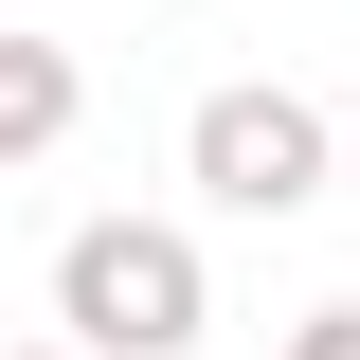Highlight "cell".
<instances>
[{
	"label": "cell",
	"mask_w": 360,
	"mask_h": 360,
	"mask_svg": "<svg viewBox=\"0 0 360 360\" xmlns=\"http://www.w3.org/2000/svg\"><path fill=\"white\" fill-rule=\"evenodd\" d=\"M217 324V270L180 217H72L54 234V342L72 360H180Z\"/></svg>",
	"instance_id": "cell-1"
},
{
	"label": "cell",
	"mask_w": 360,
	"mask_h": 360,
	"mask_svg": "<svg viewBox=\"0 0 360 360\" xmlns=\"http://www.w3.org/2000/svg\"><path fill=\"white\" fill-rule=\"evenodd\" d=\"M180 180H198L217 217H307V198H342V127H324L288 72H234V90H198Z\"/></svg>",
	"instance_id": "cell-2"
},
{
	"label": "cell",
	"mask_w": 360,
	"mask_h": 360,
	"mask_svg": "<svg viewBox=\"0 0 360 360\" xmlns=\"http://www.w3.org/2000/svg\"><path fill=\"white\" fill-rule=\"evenodd\" d=\"M72 108H90L72 37H0V180H18V162H54V144H72Z\"/></svg>",
	"instance_id": "cell-3"
},
{
	"label": "cell",
	"mask_w": 360,
	"mask_h": 360,
	"mask_svg": "<svg viewBox=\"0 0 360 360\" xmlns=\"http://www.w3.org/2000/svg\"><path fill=\"white\" fill-rule=\"evenodd\" d=\"M270 360H360V307H307V324H288Z\"/></svg>",
	"instance_id": "cell-4"
},
{
	"label": "cell",
	"mask_w": 360,
	"mask_h": 360,
	"mask_svg": "<svg viewBox=\"0 0 360 360\" xmlns=\"http://www.w3.org/2000/svg\"><path fill=\"white\" fill-rule=\"evenodd\" d=\"M342 198H360V127H342Z\"/></svg>",
	"instance_id": "cell-5"
},
{
	"label": "cell",
	"mask_w": 360,
	"mask_h": 360,
	"mask_svg": "<svg viewBox=\"0 0 360 360\" xmlns=\"http://www.w3.org/2000/svg\"><path fill=\"white\" fill-rule=\"evenodd\" d=\"M18 360H72V342H18Z\"/></svg>",
	"instance_id": "cell-6"
}]
</instances>
